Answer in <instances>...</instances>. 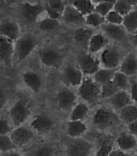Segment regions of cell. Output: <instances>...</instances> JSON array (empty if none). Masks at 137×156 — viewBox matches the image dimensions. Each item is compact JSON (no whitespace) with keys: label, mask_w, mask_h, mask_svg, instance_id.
Listing matches in <instances>:
<instances>
[{"label":"cell","mask_w":137,"mask_h":156,"mask_svg":"<svg viewBox=\"0 0 137 156\" xmlns=\"http://www.w3.org/2000/svg\"><path fill=\"white\" fill-rule=\"evenodd\" d=\"M118 112L109 106H98L91 117L92 126L99 131H109L119 125Z\"/></svg>","instance_id":"cell-1"},{"label":"cell","mask_w":137,"mask_h":156,"mask_svg":"<svg viewBox=\"0 0 137 156\" xmlns=\"http://www.w3.org/2000/svg\"><path fill=\"white\" fill-rule=\"evenodd\" d=\"M101 85L92 76H85L77 88V96L83 102L89 105H95L101 100Z\"/></svg>","instance_id":"cell-2"},{"label":"cell","mask_w":137,"mask_h":156,"mask_svg":"<svg viewBox=\"0 0 137 156\" xmlns=\"http://www.w3.org/2000/svg\"><path fill=\"white\" fill-rule=\"evenodd\" d=\"M124 56L119 47L115 44H109L99 53L98 58L101 67L113 70H117V69L118 70Z\"/></svg>","instance_id":"cell-3"},{"label":"cell","mask_w":137,"mask_h":156,"mask_svg":"<svg viewBox=\"0 0 137 156\" xmlns=\"http://www.w3.org/2000/svg\"><path fill=\"white\" fill-rule=\"evenodd\" d=\"M37 45V41L32 35L21 36L15 41V58L18 62H21L30 56Z\"/></svg>","instance_id":"cell-4"},{"label":"cell","mask_w":137,"mask_h":156,"mask_svg":"<svg viewBox=\"0 0 137 156\" xmlns=\"http://www.w3.org/2000/svg\"><path fill=\"white\" fill-rule=\"evenodd\" d=\"M77 66L85 76H93L100 68L101 64L98 57L88 52L81 53L77 56Z\"/></svg>","instance_id":"cell-5"},{"label":"cell","mask_w":137,"mask_h":156,"mask_svg":"<svg viewBox=\"0 0 137 156\" xmlns=\"http://www.w3.org/2000/svg\"><path fill=\"white\" fill-rule=\"evenodd\" d=\"M94 144L87 140L76 138L65 147V156H92Z\"/></svg>","instance_id":"cell-6"},{"label":"cell","mask_w":137,"mask_h":156,"mask_svg":"<svg viewBox=\"0 0 137 156\" xmlns=\"http://www.w3.org/2000/svg\"><path fill=\"white\" fill-rule=\"evenodd\" d=\"M31 110L23 100H19L10 108L9 117L15 127L23 126L30 117Z\"/></svg>","instance_id":"cell-7"},{"label":"cell","mask_w":137,"mask_h":156,"mask_svg":"<svg viewBox=\"0 0 137 156\" xmlns=\"http://www.w3.org/2000/svg\"><path fill=\"white\" fill-rule=\"evenodd\" d=\"M77 95L69 87H64L57 95V107L64 112H71L77 104Z\"/></svg>","instance_id":"cell-8"},{"label":"cell","mask_w":137,"mask_h":156,"mask_svg":"<svg viewBox=\"0 0 137 156\" xmlns=\"http://www.w3.org/2000/svg\"><path fill=\"white\" fill-rule=\"evenodd\" d=\"M102 33H103L107 39L115 43H126L128 42V33L123 25H116L111 23H105L101 27Z\"/></svg>","instance_id":"cell-9"},{"label":"cell","mask_w":137,"mask_h":156,"mask_svg":"<svg viewBox=\"0 0 137 156\" xmlns=\"http://www.w3.org/2000/svg\"><path fill=\"white\" fill-rule=\"evenodd\" d=\"M84 78L85 75L77 66L67 65L63 70V81L69 87L78 88Z\"/></svg>","instance_id":"cell-10"},{"label":"cell","mask_w":137,"mask_h":156,"mask_svg":"<svg viewBox=\"0 0 137 156\" xmlns=\"http://www.w3.org/2000/svg\"><path fill=\"white\" fill-rule=\"evenodd\" d=\"M10 136H11V138L12 139L15 145L18 148H21V147L28 145L33 139L34 132L32 128L21 126L15 127L11 132Z\"/></svg>","instance_id":"cell-11"},{"label":"cell","mask_w":137,"mask_h":156,"mask_svg":"<svg viewBox=\"0 0 137 156\" xmlns=\"http://www.w3.org/2000/svg\"><path fill=\"white\" fill-rule=\"evenodd\" d=\"M39 58L46 67H57L62 62L63 56L60 52L52 48H45L39 52Z\"/></svg>","instance_id":"cell-12"},{"label":"cell","mask_w":137,"mask_h":156,"mask_svg":"<svg viewBox=\"0 0 137 156\" xmlns=\"http://www.w3.org/2000/svg\"><path fill=\"white\" fill-rule=\"evenodd\" d=\"M15 58V41L0 36V61L6 66H12Z\"/></svg>","instance_id":"cell-13"},{"label":"cell","mask_w":137,"mask_h":156,"mask_svg":"<svg viewBox=\"0 0 137 156\" xmlns=\"http://www.w3.org/2000/svg\"><path fill=\"white\" fill-rule=\"evenodd\" d=\"M115 145L118 149L123 151L131 153L137 150V137L129 131L123 132L117 136Z\"/></svg>","instance_id":"cell-14"},{"label":"cell","mask_w":137,"mask_h":156,"mask_svg":"<svg viewBox=\"0 0 137 156\" xmlns=\"http://www.w3.org/2000/svg\"><path fill=\"white\" fill-rule=\"evenodd\" d=\"M107 101L108 103V106L117 112L133 103L129 91H118Z\"/></svg>","instance_id":"cell-15"},{"label":"cell","mask_w":137,"mask_h":156,"mask_svg":"<svg viewBox=\"0 0 137 156\" xmlns=\"http://www.w3.org/2000/svg\"><path fill=\"white\" fill-rule=\"evenodd\" d=\"M44 12L45 7L39 3L33 4L30 2H24L21 6V14L26 20L31 23L38 20L40 15Z\"/></svg>","instance_id":"cell-16"},{"label":"cell","mask_w":137,"mask_h":156,"mask_svg":"<svg viewBox=\"0 0 137 156\" xmlns=\"http://www.w3.org/2000/svg\"><path fill=\"white\" fill-rule=\"evenodd\" d=\"M0 36L16 41L21 37V29L19 23L13 20L2 21L0 23Z\"/></svg>","instance_id":"cell-17"},{"label":"cell","mask_w":137,"mask_h":156,"mask_svg":"<svg viewBox=\"0 0 137 156\" xmlns=\"http://www.w3.org/2000/svg\"><path fill=\"white\" fill-rule=\"evenodd\" d=\"M54 121L46 114H39L31 121L30 127L39 133H48L53 128Z\"/></svg>","instance_id":"cell-18"},{"label":"cell","mask_w":137,"mask_h":156,"mask_svg":"<svg viewBox=\"0 0 137 156\" xmlns=\"http://www.w3.org/2000/svg\"><path fill=\"white\" fill-rule=\"evenodd\" d=\"M63 20L70 24L74 25H83L86 23V16L79 12L72 4H68L62 13Z\"/></svg>","instance_id":"cell-19"},{"label":"cell","mask_w":137,"mask_h":156,"mask_svg":"<svg viewBox=\"0 0 137 156\" xmlns=\"http://www.w3.org/2000/svg\"><path fill=\"white\" fill-rule=\"evenodd\" d=\"M118 70L129 78H132L137 75V56L135 53L126 54Z\"/></svg>","instance_id":"cell-20"},{"label":"cell","mask_w":137,"mask_h":156,"mask_svg":"<svg viewBox=\"0 0 137 156\" xmlns=\"http://www.w3.org/2000/svg\"><path fill=\"white\" fill-rule=\"evenodd\" d=\"M66 134L72 139L81 138L88 130V126L85 121H70L66 123Z\"/></svg>","instance_id":"cell-21"},{"label":"cell","mask_w":137,"mask_h":156,"mask_svg":"<svg viewBox=\"0 0 137 156\" xmlns=\"http://www.w3.org/2000/svg\"><path fill=\"white\" fill-rule=\"evenodd\" d=\"M110 41L103 33H94L89 43L87 51L90 54H99L109 44Z\"/></svg>","instance_id":"cell-22"},{"label":"cell","mask_w":137,"mask_h":156,"mask_svg":"<svg viewBox=\"0 0 137 156\" xmlns=\"http://www.w3.org/2000/svg\"><path fill=\"white\" fill-rule=\"evenodd\" d=\"M94 34V33L91 28L79 27L75 30L74 34V40L77 45H78L81 49H86L87 51L89 43Z\"/></svg>","instance_id":"cell-23"},{"label":"cell","mask_w":137,"mask_h":156,"mask_svg":"<svg viewBox=\"0 0 137 156\" xmlns=\"http://www.w3.org/2000/svg\"><path fill=\"white\" fill-rule=\"evenodd\" d=\"M23 83L34 93H38L42 87L41 78L36 72L34 71H26L22 75Z\"/></svg>","instance_id":"cell-24"},{"label":"cell","mask_w":137,"mask_h":156,"mask_svg":"<svg viewBox=\"0 0 137 156\" xmlns=\"http://www.w3.org/2000/svg\"><path fill=\"white\" fill-rule=\"evenodd\" d=\"M118 114L122 122L127 126L130 125L137 120V105L132 103L126 106L118 112Z\"/></svg>","instance_id":"cell-25"},{"label":"cell","mask_w":137,"mask_h":156,"mask_svg":"<svg viewBox=\"0 0 137 156\" xmlns=\"http://www.w3.org/2000/svg\"><path fill=\"white\" fill-rule=\"evenodd\" d=\"M90 113V105L85 102H79L70 112V121H82L88 117Z\"/></svg>","instance_id":"cell-26"},{"label":"cell","mask_w":137,"mask_h":156,"mask_svg":"<svg viewBox=\"0 0 137 156\" xmlns=\"http://www.w3.org/2000/svg\"><path fill=\"white\" fill-rule=\"evenodd\" d=\"M128 34L132 35L137 30V10H132L123 16V24Z\"/></svg>","instance_id":"cell-27"},{"label":"cell","mask_w":137,"mask_h":156,"mask_svg":"<svg viewBox=\"0 0 137 156\" xmlns=\"http://www.w3.org/2000/svg\"><path fill=\"white\" fill-rule=\"evenodd\" d=\"M71 4L84 16L94 12L95 9V5L91 0H72Z\"/></svg>","instance_id":"cell-28"},{"label":"cell","mask_w":137,"mask_h":156,"mask_svg":"<svg viewBox=\"0 0 137 156\" xmlns=\"http://www.w3.org/2000/svg\"><path fill=\"white\" fill-rule=\"evenodd\" d=\"M112 81L114 82V83L115 84V86L118 87L119 91H129L131 78L127 76L123 72H121L118 70H115Z\"/></svg>","instance_id":"cell-29"},{"label":"cell","mask_w":137,"mask_h":156,"mask_svg":"<svg viewBox=\"0 0 137 156\" xmlns=\"http://www.w3.org/2000/svg\"><path fill=\"white\" fill-rule=\"evenodd\" d=\"M115 71V70L101 67L92 77L99 85H102L106 83L111 81L114 76Z\"/></svg>","instance_id":"cell-30"},{"label":"cell","mask_w":137,"mask_h":156,"mask_svg":"<svg viewBox=\"0 0 137 156\" xmlns=\"http://www.w3.org/2000/svg\"><path fill=\"white\" fill-rule=\"evenodd\" d=\"M118 91L119 90L112 80L102 84L101 85V94H100L101 100H107L114 96L115 94H116Z\"/></svg>","instance_id":"cell-31"},{"label":"cell","mask_w":137,"mask_h":156,"mask_svg":"<svg viewBox=\"0 0 137 156\" xmlns=\"http://www.w3.org/2000/svg\"><path fill=\"white\" fill-rule=\"evenodd\" d=\"M18 149L10 135H0V154H6Z\"/></svg>","instance_id":"cell-32"},{"label":"cell","mask_w":137,"mask_h":156,"mask_svg":"<svg viewBox=\"0 0 137 156\" xmlns=\"http://www.w3.org/2000/svg\"><path fill=\"white\" fill-rule=\"evenodd\" d=\"M106 23L105 17L98 14L97 12H94L86 16V24L92 28H98L102 27Z\"/></svg>","instance_id":"cell-33"},{"label":"cell","mask_w":137,"mask_h":156,"mask_svg":"<svg viewBox=\"0 0 137 156\" xmlns=\"http://www.w3.org/2000/svg\"><path fill=\"white\" fill-rule=\"evenodd\" d=\"M59 26H60L59 20L51 19V18H49L48 16L42 19L39 22V28L41 31H44V32L53 31L58 28Z\"/></svg>","instance_id":"cell-34"},{"label":"cell","mask_w":137,"mask_h":156,"mask_svg":"<svg viewBox=\"0 0 137 156\" xmlns=\"http://www.w3.org/2000/svg\"><path fill=\"white\" fill-rule=\"evenodd\" d=\"M113 10L119 13L121 16H124L132 11V6L125 1H123V0H118L116 3L114 5Z\"/></svg>","instance_id":"cell-35"},{"label":"cell","mask_w":137,"mask_h":156,"mask_svg":"<svg viewBox=\"0 0 137 156\" xmlns=\"http://www.w3.org/2000/svg\"><path fill=\"white\" fill-rule=\"evenodd\" d=\"M106 23H111V24H116V25H122L123 21V16H121L119 13L115 12V10H112L105 17Z\"/></svg>","instance_id":"cell-36"},{"label":"cell","mask_w":137,"mask_h":156,"mask_svg":"<svg viewBox=\"0 0 137 156\" xmlns=\"http://www.w3.org/2000/svg\"><path fill=\"white\" fill-rule=\"evenodd\" d=\"M113 8H114V6H112L111 4H109L107 2H102L98 3V4L95 5L94 12H97L98 14L101 15L102 16L106 17V16L113 10Z\"/></svg>","instance_id":"cell-37"},{"label":"cell","mask_w":137,"mask_h":156,"mask_svg":"<svg viewBox=\"0 0 137 156\" xmlns=\"http://www.w3.org/2000/svg\"><path fill=\"white\" fill-rule=\"evenodd\" d=\"M32 156H55V151L50 146H42L36 150Z\"/></svg>","instance_id":"cell-38"},{"label":"cell","mask_w":137,"mask_h":156,"mask_svg":"<svg viewBox=\"0 0 137 156\" xmlns=\"http://www.w3.org/2000/svg\"><path fill=\"white\" fill-rule=\"evenodd\" d=\"M113 146L110 143H105V144L101 145L97 151L94 154L93 156H110L111 152L112 151Z\"/></svg>","instance_id":"cell-39"},{"label":"cell","mask_w":137,"mask_h":156,"mask_svg":"<svg viewBox=\"0 0 137 156\" xmlns=\"http://www.w3.org/2000/svg\"><path fill=\"white\" fill-rule=\"evenodd\" d=\"M48 6L62 15L66 5H65L62 0H49Z\"/></svg>","instance_id":"cell-40"},{"label":"cell","mask_w":137,"mask_h":156,"mask_svg":"<svg viewBox=\"0 0 137 156\" xmlns=\"http://www.w3.org/2000/svg\"><path fill=\"white\" fill-rule=\"evenodd\" d=\"M129 94L132 100V102L137 105V79H131L130 88H129Z\"/></svg>","instance_id":"cell-41"},{"label":"cell","mask_w":137,"mask_h":156,"mask_svg":"<svg viewBox=\"0 0 137 156\" xmlns=\"http://www.w3.org/2000/svg\"><path fill=\"white\" fill-rule=\"evenodd\" d=\"M11 131L12 129L8 121L4 118H0V135H7Z\"/></svg>","instance_id":"cell-42"},{"label":"cell","mask_w":137,"mask_h":156,"mask_svg":"<svg viewBox=\"0 0 137 156\" xmlns=\"http://www.w3.org/2000/svg\"><path fill=\"white\" fill-rule=\"evenodd\" d=\"M45 12L47 13V16L53 20H59L60 17H61V16H62V15L57 12V11L50 8L48 5L45 7Z\"/></svg>","instance_id":"cell-43"},{"label":"cell","mask_w":137,"mask_h":156,"mask_svg":"<svg viewBox=\"0 0 137 156\" xmlns=\"http://www.w3.org/2000/svg\"><path fill=\"white\" fill-rule=\"evenodd\" d=\"M110 156H132L130 153H128V152L123 151L119 149H113L112 151L111 152Z\"/></svg>","instance_id":"cell-44"},{"label":"cell","mask_w":137,"mask_h":156,"mask_svg":"<svg viewBox=\"0 0 137 156\" xmlns=\"http://www.w3.org/2000/svg\"><path fill=\"white\" fill-rule=\"evenodd\" d=\"M128 131L137 137V120L128 126Z\"/></svg>","instance_id":"cell-45"},{"label":"cell","mask_w":137,"mask_h":156,"mask_svg":"<svg viewBox=\"0 0 137 156\" xmlns=\"http://www.w3.org/2000/svg\"><path fill=\"white\" fill-rule=\"evenodd\" d=\"M5 103H6V96L3 92V90L0 87V111L2 109V108L4 107Z\"/></svg>","instance_id":"cell-46"},{"label":"cell","mask_w":137,"mask_h":156,"mask_svg":"<svg viewBox=\"0 0 137 156\" xmlns=\"http://www.w3.org/2000/svg\"><path fill=\"white\" fill-rule=\"evenodd\" d=\"M132 44L135 45V47L137 46V30L132 34Z\"/></svg>","instance_id":"cell-47"},{"label":"cell","mask_w":137,"mask_h":156,"mask_svg":"<svg viewBox=\"0 0 137 156\" xmlns=\"http://www.w3.org/2000/svg\"><path fill=\"white\" fill-rule=\"evenodd\" d=\"M2 156H22V155H21L19 153H18V152L13 151H11V152H8V153H6V154H4Z\"/></svg>","instance_id":"cell-48"},{"label":"cell","mask_w":137,"mask_h":156,"mask_svg":"<svg viewBox=\"0 0 137 156\" xmlns=\"http://www.w3.org/2000/svg\"><path fill=\"white\" fill-rule=\"evenodd\" d=\"M123 1H125L130 5H132V7L135 5H137V0H123Z\"/></svg>","instance_id":"cell-49"},{"label":"cell","mask_w":137,"mask_h":156,"mask_svg":"<svg viewBox=\"0 0 137 156\" xmlns=\"http://www.w3.org/2000/svg\"><path fill=\"white\" fill-rule=\"evenodd\" d=\"M117 1H118V0H103V2H107V3H109V4H111L112 6H114V5L116 3Z\"/></svg>","instance_id":"cell-50"},{"label":"cell","mask_w":137,"mask_h":156,"mask_svg":"<svg viewBox=\"0 0 137 156\" xmlns=\"http://www.w3.org/2000/svg\"><path fill=\"white\" fill-rule=\"evenodd\" d=\"M5 2L4 0H0V9H2L5 7Z\"/></svg>","instance_id":"cell-51"},{"label":"cell","mask_w":137,"mask_h":156,"mask_svg":"<svg viewBox=\"0 0 137 156\" xmlns=\"http://www.w3.org/2000/svg\"><path fill=\"white\" fill-rule=\"evenodd\" d=\"M91 1L94 2V5H97L98 4V3H100V2H103V0H91Z\"/></svg>","instance_id":"cell-52"},{"label":"cell","mask_w":137,"mask_h":156,"mask_svg":"<svg viewBox=\"0 0 137 156\" xmlns=\"http://www.w3.org/2000/svg\"><path fill=\"white\" fill-rule=\"evenodd\" d=\"M135 55H136V56H137V46L135 47Z\"/></svg>","instance_id":"cell-53"},{"label":"cell","mask_w":137,"mask_h":156,"mask_svg":"<svg viewBox=\"0 0 137 156\" xmlns=\"http://www.w3.org/2000/svg\"><path fill=\"white\" fill-rule=\"evenodd\" d=\"M135 156H137V151H136V152H135Z\"/></svg>","instance_id":"cell-54"}]
</instances>
